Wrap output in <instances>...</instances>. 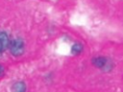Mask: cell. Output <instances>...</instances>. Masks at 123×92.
<instances>
[{
  "label": "cell",
  "instance_id": "cell-5",
  "mask_svg": "<svg viewBox=\"0 0 123 92\" xmlns=\"http://www.w3.org/2000/svg\"><path fill=\"white\" fill-rule=\"evenodd\" d=\"M84 50V46L82 43H74L71 47V54L72 55H80Z\"/></svg>",
  "mask_w": 123,
  "mask_h": 92
},
{
  "label": "cell",
  "instance_id": "cell-2",
  "mask_svg": "<svg viewBox=\"0 0 123 92\" xmlns=\"http://www.w3.org/2000/svg\"><path fill=\"white\" fill-rule=\"evenodd\" d=\"M9 49H10L11 54L13 57H20V56H22L24 54V51H25V43H24V41H23L22 38L17 37L15 39L10 41Z\"/></svg>",
  "mask_w": 123,
  "mask_h": 92
},
{
  "label": "cell",
  "instance_id": "cell-6",
  "mask_svg": "<svg viewBox=\"0 0 123 92\" xmlns=\"http://www.w3.org/2000/svg\"><path fill=\"white\" fill-rule=\"evenodd\" d=\"M4 72H5V68L2 64H0V77H2L4 75Z\"/></svg>",
  "mask_w": 123,
  "mask_h": 92
},
{
  "label": "cell",
  "instance_id": "cell-3",
  "mask_svg": "<svg viewBox=\"0 0 123 92\" xmlns=\"http://www.w3.org/2000/svg\"><path fill=\"white\" fill-rule=\"evenodd\" d=\"M10 44L9 35L6 32H0V54L4 53L8 48Z\"/></svg>",
  "mask_w": 123,
  "mask_h": 92
},
{
  "label": "cell",
  "instance_id": "cell-4",
  "mask_svg": "<svg viewBox=\"0 0 123 92\" xmlns=\"http://www.w3.org/2000/svg\"><path fill=\"white\" fill-rule=\"evenodd\" d=\"M26 89L27 88L24 81H16L12 86V90L14 92H25Z\"/></svg>",
  "mask_w": 123,
  "mask_h": 92
},
{
  "label": "cell",
  "instance_id": "cell-1",
  "mask_svg": "<svg viewBox=\"0 0 123 92\" xmlns=\"http://www.w3.org/2000/svg\"><path fill=\"white\" fill-rule=\"evenodd\" d=\"M91 63L93 66L101 69L103 72H110L113 69V66H114L113 61L111 58L107 57H103V56L94 57L91 59Z\"/></svg>",
  "mask_w": 123,
  "mask_h": 92
}]
</instances>
